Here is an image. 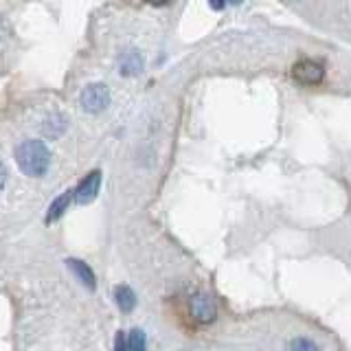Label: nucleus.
<instances>
[{"label":"nucleus","mask_w":351,"mask_h":351,"mask_svg":"<svg viewBox=\"0 0 351 351\" xmlns=\"http://www.w3.org/2000/svg\"><path fill=\"white\" fill-rule=\"evenodd\" d=\"M119 69H121V73H123V75H130V77L136 75L143 69V58H141L136 51H130V53L123 55V58H121Z\"/></svg>","instance_id":"nucleus-8"},{"label":"nucleus","mask_w":351,"mask_h":351,"mask_svg":"<svg viewBox=\"0 0 351 351\" xmlns=\"http://www.w3.org/2000/svg\"><path fill=\"white\" fill-rule=\"evenodd\" d=\"M66 266H69V268L75 272V277L80 279L88 290H95V288H97L95 272H93L90 266H88V263H84V261H80V259H66Z\"/></svg>","instance_id":"nucleus-6"},{"label":"nucleus","mask_w":351,"mask_h":351,"mask_svg":"<svg viewBox=\"0 0 351 351\" xmlns=\"http://www.w3.org/2000/svg\"><path fill=\"white\" fill-rule=\"evenodd\" d=\"M5 182H7V167L3 162H0V189L5 186Z\"/></svg>","instance_id":"nucleus-14"},{"label":"nucleus","mask_w":351,"mask_h":351,"mask_svg":"<svg viewBox=\"0 0 351 351\" xmlns=\"http://www.w3.org/2000/svg\"><path fill=\"white\" fill-rule=\"evenodd\" d=\"M226 5V0H211V7L213 9H222Z\"/></svg>","instance_id":"nucleus-15"},{"label":"nucleus","mask_w":351,"mask_h":351,"mask_svg":"<svg viewBox=\"0 0 351 351\" xmlns=\"http://www.w3.org/2000/svg\"><path fill=\"white\" fill-rule=\"evenodd\" d=\"M226 3H239V0H226Z\"/></svg>","instance_id":"nucleus-17"},{"label":"nucleus","mask_w":351,"mask_h":351,"mask_svg":"<svg viewBox=\"0 0 351 351\" xmlns=\"http://www.w3.org/2000/svg\"><path fill=\"white\" fill-rule=\"evenodd\" d=\"M189 310L193 314V318L197 323H202V325H208V323H213L215 321V303L211 299V294H206V292H195L191 296V301H189Z\"/></svg>","instance_id":"nucleus-4"},{"label":"nucleus","mask_w":351,"mask_h":351,"mask_svg":"<svg viewBox=\"0 0 351 351\" xmlns=\"http://www.w3.org/2000/svg\"><path fill=\"white\" fill-rule=\"evenodd\" d=\"M128 351H145V334L141 329H132L128 336Z\"/></svg>","instance_id":"nucleus-11"},{"label":"nucleus","mask_w":351,"mask_h":351,"mask_svg":"<svg viewBox=\"0 0 351 351\" xmlns=\"http://www.w3.org/2000/svg\"><path fill=\"white\" fill-rule=\"evenodd\" d=\"M114 351H128V338L121 334V332L114 338Z\"/></svg>","instance_id":"nucleus-13"},{"label":"nucleus","mask_w":351,"mask_h":351,"mask_svg":"<svg viewBox=\"0 0 351 351\" xmlns=\"http://www.w3.org/2000/svg\"><path fill=\"white\" fill-rule=\"evenodd\" d=\"M149 5H156V7H162V5H167L169 0H147Z\"/></svg>","instance_id":"nucleus-16"},{"label":"nucleus","mask_w":351,"mask_h":351,"mask_svg":"<svg viewBox=\"0 0 351 351\" xmlns=\"http://www.w3.org/2000/svg\"><path fill=\"white\" fill-rule=\"evenodd\" d=\"M75 197V193H62L58 200H55L53 204H51V208H49V213H47V222L49 224H53V222H58V219L64 215V211H66V206L71 204V200Z\"/></svg>","instance_id":"nucleus-9"},{"label":"nucleus","mask_w":351,"mask_h":351,"mask_svg":"<svg viewBox=\"0 0 351 351\" xmlns=\"http://www.w3.org/2000/svg\"><path fill=\"white\" fill-rule=\"evenodd\" d=\"M114 301L123 312H132L136 307V294L132 292V288H128V285H117Z\"/></svg>","instance_id":"nucleus-7"},{"label":"nucleus","mask_w":351,"mask_h":351,"mask_svg":"<svg viewBox=\"0 0 351 351\" xmlns=\"http://www.w3.org/2000/svg\"><path fill=\"white\" fill-rule=\"evenodd\" d=\"M16 162L22 173L31 176V178H40L47 173L51 165V152L42 141H25L16 149Z\"/></svg>","instance_id":"nucleus-1"},{"label":"nucleus","mask_w":351,"mask_h":351,"mask_svg":"<svg viewBox=\"0 0 351 351\" xmlns=\"http://www.w3.org/2000/svg\"><path fill=\"white\" fill-rule=\"evenodd\" d=\"M290 351H318V347L307 338H296V340H292Z\"/></svg>","instance_id":"nucleus-12"},{"label":"nucleus","mask_w":351,"mask_h":351,"mask_svg":"<svg viewBox=\"0 0 351 351\" xmlns=\"http://www.w3.org/2000/svg\"><path fill=\"white\" fill-rule=\"evenodd\" d=\"M64 130H66V121L62 114H53L47 123H44V134L47 136H60Z\"/></svg>","instance_id":"nucleus-10"},{"label":"nucleus","mask_w":351,"mask_h":351,"mask_svg":"<svg viewBox=\"0 0 351 351\" xmlns=\"http://www.w3.org/2000/svg\"><path fill=\"white\" fill-rule=\"evenodd\" d=\"M292 75H294V80L299 84L316 86V84L323 82L325 69H323V64H318L314 60H299L292 66Z\"/></svg>","instance_id":"nucleus-3"},{"label":"nucleus","mask_w":351,"mask_h":351,"mask_svg":"<svg viewBox=\"0 0 351 351\" xmlns=\"http://www.w3.org/2000/svg\"><path fill=\"white\" fill-rule=\"evenodd\" d=\"M99 186H101V173L99 171H93V173H88L86 178L80 182V186H77V191H75V200L77 204H88V202H93L97 193H99Z\"/></svg>","instance_id":"nucleus-5"},{"label":"nucleus","mask_w":351,"mask_h":351,"mask_svg":"<svg viewBox=\"0 0 351 351\" xmlns=\"http://www.w3.org/2000/svg\"><path fill=\"white\" fill-rule=\"evenodd\" d=\"M80 101H82V108L86 110V112L97 114V112H101V110L108 108V104H110V90L104 84H90V86L84 88Z\"/></svg>","instance_id":"nucleus-2"}]
</instances>
